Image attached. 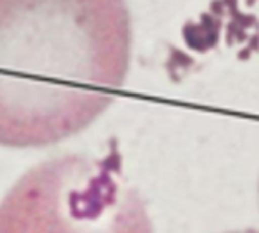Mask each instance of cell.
Wrapping results in <instances>:
<instances>
[{
  "label": "cell",
  "mask_w": 259,
  "mask_h": 233,
  "mask_svg": "<svg viewBox=\"0 0 259 233\" xmlns=\"http://www.w3.org/2000/svg\"><path fill=\"white\" fill-rule=\"evenodd\" d=\"M131 44L126 0H0V146L87 129L121 89Z\"/></svg>",
  "instance_id": "1"
},
{
  "label": "cell",
  "mask_w": 259,
  "mask_h": 233,
  "mask_svg": "<svg viewBox=\"0 0 259 233\" xmlns=\"http://www.w3.org/2000/svg\"><path fill=\"white\" fill-rule=\"evenodd\" d=\"M0 233H153L117 152L65 155L29 170L0 203Z\"/></svg>",
  "instance_id": "2"
},
{
  "label": "cell",
  "mask_w": 259,
  "mask_h": 233,
  "mask_svg": "<svg viewBox=\"0 0 259 233\" xmlns=\"http://www.w3.org/2000/svg\"><path fill=\"white\" fill-rule=\"evenodd\" d=\"M229 233H259L258 230H252V229H250V230H240V232H229Z\"/></svg>",
  "instance_id": "3"
}]
</instances>
